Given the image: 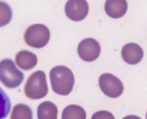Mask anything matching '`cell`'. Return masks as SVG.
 <instances>
[{
  "mask_svg": "<svg viewBox=\"0 0 147 119\" xmlns=\"http://www.w3.org/2000/svg\"><path fill=\"white\" fill-rule=\"evenodd\" d=\"M16 63L20 69L25 71L30 70L38 63V57L30 51L22 50L16 56Z\"/></svg>",
  "mask_w": 147,
  "mask_h": 119,
  "instance_id": "30bf717a",
  "label": "cell"
},
{
  "mask_svg": "<svg viewBox=\"0 0 147 119\" xmlns=\"http://www.w3.org/2000/svg\"><path fill=\"white\" fill-rule=\"evenodd\" d=\"M123 119H141L140 117L137 116H134V115H130V116H127L124 117Z\"/></svg>",
  "mask_w": 147,
  "mask_h": 119,
  "instance_id": "9a60e30c",
  "label": "cell"
},
{
  "mask_svg": "<svg viewBox=\"0 0 147 119\" xmlns=\"http://www.w3.org/2000/svg\"><path fill=\"white\" fill-rule=\"evenodd\" d=\"M77 52L82 61L93 62L96 61L100 54V44L94 38H85L79 44Z\"/></svg>",
  "mask_w": 147,
  "mask_h": 119,
  "instance_id": "8992f818",
  "label": "cell"
},
{
  "mask_svg": "<svg viewBox=\"0 0 147 119\" xmlns=\"http://www.w3.org/2000/svg\"><path fill=\"white\" fill-rule=\"evenodd\" d=\"M50 39V32L47 26L36 24L29 27L24 34L25 43L32 48L40 49L47 45Z\"/></svg>",
  "mask_w": 147,
  "mask_h": 119,
  "instance_id": "277c9868",
  "label": "cell"
},
{
  "mask_svg": "<svg viewBox=\"0 0 147 119\" xmlns=\"http://www.w3.org/2000/svg\"><path fill=\"white\" fill-rule=\"evenodd\" d=\"M88 4L85 0H71L65 5V12L67 17L74 22L83 20L88 13Z\"/></svg>",
  "mask_w": 147,
  "mask_h": 119,
  "instance_id": "52a82bcc",
  "label": "cell"
},
{
  "mask_svg": "<svg viewBox=\"0 0 147 119\" xmlns=\"http://www.w3.org/2000/svg\"><path fill=\"white\" fill-rule=\"evenodd\" d=\"M24 76L16 66L13 61L4 59L0 63V79L2 84L10 89L18 87L23 82Z\"/></svg>",
  "mask_w": 147,
  "mask_h": 119,
  "instance_id": "3957f363",
  "label": "cell"
},
{
  "mask_svg": "<svg viewBox=\"0 0 147 119\" xmlns=\"http://www.w3.org/2000/svg\"><path fill=\"white\" fill-rule=\"evenodd\" d=\"M58 110L52 102H44L38 108V119H57Z\"/></svg>",
  "mask_w": 147,
  "mask_h": 119,
  "instance_id": "8fae6325",
  "label": "cell"
},
{
  "mask_svg": "<svg viewBox=\"0 0 147 119\" xmlns=\"http://www.w3.org/2000/svg\"><path fill=\"white\" fill-rule=\"evenodd\" d=\"M52 90L55 93L67 96L73 90L74 76L66 66L58 65L53 68L49 73Z\"/></svg>",
  "mask_w": 147,
  "mask_h": 119,
  "instance_id": "6da1fadb",
  "label": "cell"
},
{
  "mask_svg": "<svg viewBox=\"0 0 147 119\" xmlns=\"http://www.w3.org/2000/svg\"><path fill=\"white\" fill-rule=\"evenodd\" d=\"M106 13L113 19H119L127 10V2L125 0H108L105 5Z\"/></svg>",
  "mask_w": 147,
  "mask_h": 119,
  "instance_id": "9c48e42d",
  "label": "cell"
},
{
  "mask_svg": "<svg viewBox=\"0 0 147 119\" xmlns=\"http://www.w3.org/2000/svg\"><path fill=\"white\" fill-rule=\"evenodd\" d=\"M122 58L127 63L136 65L141 61L144 57V51L139 45L129 43L124 45L121 50Z\"/></svg>",
  "mask_w": 147,
  "mask_h": 119,
  "instance_id": "ba28073f",
  "label": "cell"
},
{
  "mask_svg": "<svg viewBox=\"0 0 147 119\" xmlns=\"http://www.w3.org/2000/svg\"><path fill=\"white\" fill-rule=\"evenodd\" d=\"M91 119H115L113 115L108 111L102 110L95 112L92 116Z\"/></svg>",
  "mask_w": 147,
  "mask_h": 119,
  "instance_id": "5bb4252c",
  "label": "cell"
},
{
  "mask_svg": "<svg viewBox=\"0 0 147 119\" xmlns=\"http://www.w3.org/2000/svg\"><path fill=\"white\" fill-rule=\"evenodd\" d=\"M48 93L46 74L42 71L32 73L27 79L24 87L26 96L31 99H40L45 97Z\"/></svg>",
  "mask_w": 147,
  "mask_h": 119,
  "instance_id": "7a4b0ae2",
  "label": "cell"
},
{
  "mask_svg": "<svg viewBox=\"0 0 147 119\" xmlns=\"http://www.w3.org/2000/svg\"><path fill=\"white\" fill-rule=\"evenodd\" d=\"M62 119H86V112L80 106L71 104L63 110Z\"/></svg>",
  "mask_w": 147,
  "mask_h": 119,
  "instance_id": "7c38bea8",
  "label": "cell"
},
{
  "mask_svg": "<svg viewBox=\"0 0 147 119\" xmlns=\"http://www.w3.org/2000/svg\"><path fill=\"white\" fill-rule=\"evenodd\" d=\"M146 119H147V112H146Z\"/></svg>",
  "mask_w": 147,
  "mask_h": 119,
  "instance_id": "2e32d148",
  "label": "cell"
},
{
  "mask_svg": "<svg viewBox=\"0 0 147 119\" xmlns=\"http://www.w3.org/2000/svg\"><path fill=\"white\" fill-rule=\"evenodd\" d=\"M10 119H32V112L29 106L18 104L12 110Z\"/></svg>",
  "mask_w": 147,
  "mask_h": 119,
  "instance_id": "4fadbf2b",
  "label": "cell"
},
{
  "mask_svg": "<svg viewBox=\"0 0 147 119\" xmlns=\"http://www.w3.org/2000/svg\"><path fill=\"white\" fill-rule=\"evenodd\" d=\"M99 84L105 95L110 98H118L124 92L121 81L113 74H103L100 76Z\"/></svg>",
  "mask_w": 147,
  "mask_h": 119,
  "instance_id": "5b68a950",
  "label": "cell"
}]
</instances>
